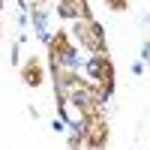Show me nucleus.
I'll use <instances>...</instances> for the list:
<instances>
[{"mask_svg": "<svg viewBox=\"0 0 150 150\" xmlns=\"http://www.w3.org/2000/svg\"><path fill=\"white\" fill-rule=\"evenodd\" d=\"M93 75H96V84L102 93H111V87H114V72H111V63L105 57H99L93 63Z\"/></svg>", "mask_w": 150, "mask_h": 150, "instance_id": "nucleus-3", "label": "nucleus"}, {"mask_svg": "<svg viewBox=\"0 0 150 150\" xmlns=\"http://www.w3.org/2000/svg\"><path fill=\"white\" fill-rule=\"evenodd\" d=\"M51 57H54V60L69 57V39H66V33H63V30H60L54 39H51Z\"/></svg>", "mask_w": 150, "mask_h": 150, "instance_id": "nucleus-5", "label": "nucleus"}, {"mask_svg": "<svg viewBox=\"0 0 150 150\" xmlns=\"http://www.w3.org/2000/svg\"><path fill=\"white\" fill-rule=\"evenodd\" d=\"M75 33H78V39L90 48V51H96L99 57H105V39H102V33H99V27L90 21V18H84L78 21V27H75Z\"/></svg>", "mask_w": 150, "mask_h": 150, "instance_id": "nucleus-2", "label": "nucleus"}, {"mask_svg": "<svg viewBox=\"0 0 150 150\" xmlns=\"http://www.w3.org/2000/svg\"><path fill=\"white\" fill-rule=\"evenodd\" d=\"M84 138H87V144L90 147H105V138H108V123H105V117H102V111H96V114H90V117H84Z\"/></svg>", "mask_w": 150, "mask_h": 150, "instance_id": "nucleus-1", "label": "nucleus"}, {"mask_svg": "<svg viewBox=\"0 0 150 150\" xmlns=\"http://www.w3.org/2000/svg\"><path fill=\"white\" fill-rule=\"evenodd\" d=\"M111 9H126V0H108Z\"/></svg>", "mask_w": 150, "mask_h": 150, "instance_id": "nucleus-7", "label": "nucleus"}, {"mask_svg": "<svg viewBox=\"0 0 150 150\" xmlns=\"http://www.w3.org/2000/svg\"><path fill=\"white\" fill-rule=\"evenodd\" d=\"M24 81H27V84H42V66L39 63H36V60H30V63L27 66H24Z\"/></svg>", "mask_w": 150, "mask_h": 150, "instance_id": "nucleus-6", "label": "nucleus"}, {"mask_svg": "<svg viewBox=\"0 0 150 150\" xmlns=\"http://www.w3.org/2000/svg\"><path fill=\"white\" fill-rule=\"evenodd\" d=\"M60 12H63L66 18H90V12H87V3L84 0H63L60 3Z\"/></svg>", "mask_w": 150, "mask_h": 150, "instance_id": "nucleus-4", "label": "nucleus"}]
</instances>
